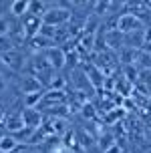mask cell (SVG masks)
Masks as SVG:
<instances>
[{
	"instance_id": "10",
	"label": "cell",
	"mask_w": 151,
	"mask_h": 153,
	"mask_svg": "<svg viewBox=\"0 0 151 153\" xmlns=\"http://www.w3.org/2000/svg\"><path fill=\"white\" fill-rule=\"evenodd\" d=\"M14 18L8 14H0V38H10L14 30Z\"/></svg>"
},
{
	"instance_id": "9",
	"label": "cell",
	"mask_w": 151,
	"mask_h": 153,
	"mask_svg": "<svg viewBox=\"0 0 151 153\" xmlns=\"http://www.w3.org/2000/svg\"><path fill=\"white\" fill-rule=\"evenodd\" d=\"M20 149L22 147H20V143H18V139L14 135L6 133L4 137L0 139V153H18Z\"/></svg>"
},
{
	"instance_id": "13",
	"label": "cell",
	"mask_w": 151,
	"mask_h": 153,
	"mask_svg": "<svg viewBox=\"0 0 151 153\" xmlns=\"http://www.w3.org/2000/svg\"><path fill=\"white\" fill-rule=\"evenodd\" d=\"M8 71H10V69H8L6 65H4V61L0 59V76H4V75H6V73H8Z\"/></svg>"
},
{
	"instance_id": "4",
	"label": "cell",
	"mask_w": 151,
	"mask_h": 153,
	"mask_svg": "<svg viewBox=\"0 0 151 153\" xmlns=\"http://www.w3.org/2000/svg\"><path fill=\"white\" fill-rule=\"evenodd\" d=\"M46 61L51 65V69L60 73V71L65 69V65H67V53H65V48H60V46H53V48H48L45 53Z\"/></svg>"
},
{
	"instance_id": "11",
	"label": "cell",
	"mask_w": 151,
	"mask_h": 153,
	"mask_svg": "<svg viewBox=\"0 0 151 153\" xmlns=\"http://www.w3.org/2000/svg\"><path fill=\"white\" fill-rule=\"evenodd\" d=\"M42 97H45V91H38V93H28V95H22L24 107L36 109V105H40V103H42Z\"/></svg>"
},
{
	"instance_id": "14",
	"label": "cell",
	"mask_w": 151,
	"mask_h": 153,
	"mask_svg": "<svg viewBox=\"0 0 151 153\" xmlns=\"http://www.w3.org/2000/svg\"><path fill=\"white\" fill-rule=\"evenodd\" d=\"M105 153H121V147H119V145H111Z\"/></svg>"
},
{
	"instance_id": "12",
	"label": "cell",
	"mask_w": 151,
	"mask_h": 153,
	"mask_svg": "<svg viewBox=\"0 0 151 153\" xmlns=\"http://www.w3.org/2000/svg\"><path fill=\"white\" fill-rule=\"evenodd\" d=\"M81 113H83L85 119H95V107H93L91 101H87V103L81 105Z\"/></svg>"
},
{
	"instance_id": "16",
	"label": "cell",
	"mask_w": 151,
	"mask_h": 153,
	"mask_svg": "<svg viewBox=\"0 0 151 153\" xmlns=\"http://www.w3.org/2000/svg\"><path fill=\"white\" fill-rule=\"evenodd\" d=\"M4 135H6V133H4V129H0V139L4 137Z\"/></svg>"
},
{
	"instance_id": "3",
	"label": "cell",
	"mask_w": 151,
	"mask_h": 153,
	"mask_svg": "<svg viewBox=\"0 0 151 153\" xmlns=\"http://www.w3.org/2000/svg\"><path fill=\"white\" fill-rule=\"evenodd\" d=\"M0 59L4 61V65H6L12 73H20V71H24V67H26V54H24V51L16 48V46L10 48V51H4V53L0 54Z\"/></svg>"
},
{
	"instance_id": "5",
	"label": "cell",
	"mask_w": 151,
	"mask_h": 153,
	"mask_svg": "<svg viewBox=\"0 0 151 153\" xmlns=\"http://www.w3.org/2000/svg\"><path fill=\"white\" fill-rule=\"evenodd\" d=\"M20 115H22L24 125H26V127H30V129H38V127H42V123H45V119H42V115H40V111H38V109L24 107L22 111H20Z\"/></svg>"
},
{
	"instance_id": "2",
	"label": "cell",
	"mask_w": 151,
	"mask_h": 153,
	"mask_svg": "<svg viewBox=\"0 0 151 153\" xmlns=\"http://www.w3.org/2000/svg\"><path fill=\"white\" fill-rule=\"evenodd\" d=\"M121 34H131V32H139L145 28V22L133 12H121L117 14V26H115Z\"/></svg>"
},
{
	"instance_id": "8",
	"label": "cell",
	"mask_w": 151,
	"mask_h": 153,
	"mask_svg": "<svg viewBox=\"0 0 151 153\" xmlns=\"http://www.w3.org/2000/svg\"><path fill=\"white\" fill-rule=\"evenodd\" d=\"M30 10V0H14L10 6H8V12L12 14V18H24Z\"/></svg>"
},
{
	"instance_id": "7",
	"label": "cell",
	"mask_w": 151,
	"mask_h": 153,
	"mask_svg": "<svg viewBox=\"0 0 151 153\" xmlns=\"http://www.w3.org/2000/svg\"><path fill=\"white\" fill-rule=\"evenodd\" d=\"M26 125L22 121V115L20 113H6V123H4V129H8L10 135H16V133H20Z\"/></svg>"
},
{
	"instance_id": "15",
	"label": "cell",
	"mask_w": 151,
	"mask_h": 153,
	"mask_svg": "<svg viewBox=\"0 0 151 153\" xmlns=\"http://www.w3.org/2000/svg\"><path fill=\"white\" fill-rule=\"evenodd\" d=\"M18 153H34V151H30V149H20Z\"/></svg>"
},
{
	"instance_id": "1",
	"label": "cell",
	"mask_w": 151,
	"mask_h": 153,
	"mask_svg": "<svg viewBox=\"0 0 151 153\" xmlns=\"http://www.w3.org/2000/svg\"><path fill=\"white\" fill-rule=\"evenodd\" d=\"M71 18H73V10L68 6H51L48 10L45 12L42 16V22L45 24H51V26H67L71 22Z\"/></svg>"
},
{
	"instance_id": "6",
	"label": "cell",
	"mask_w": 151,
	"mask_h": 153,
	"mask_svg": "<svg viewBox=\"0 0 151 153\" xmlns=\"http://www.w3.org/2000/svg\"><path fill=\"white\" fill-rule=\"evenodd\" d=\"M18 87H20V91L22 95H28V93H38V91H45L42 89V83L38 81L34 75H22L20 76V81H18Z\"/></svg>"
}]
</instances>
